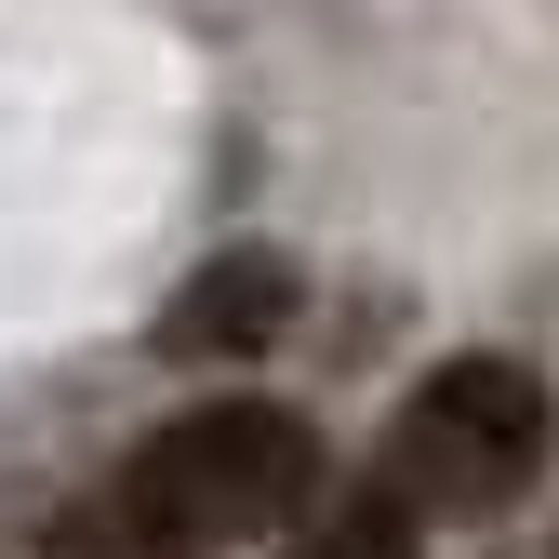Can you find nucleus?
Instances as JSON below:
<instances>
[{
    "mask_svg": "<svg viewBox=\"0 0 559 559\" xmlns=\"http://www.w3.org/2000/svg\"><path fill=\"white\" fill-rule=\"evenodd\" d=\"M294 307H307L294 253H214V266L174 280V307H160V360H253V346L294 333Z\"/></svg>",
    "mask_w": 559,
    "mask_h": 559,
    "instance_id": "7ed1b4c3",
    "label": "nucleus"
},
{
    "mask_svg": "<svg viewBox=\"0 0 559 559\" xmlns=\"http://www.w3.org/2000/svg\"><path fill=\"white\" fill-rule=\"evenodd\" d=\"M546 453H559V400H546V373L507 360V346H466V360H440L427 386L386 413L373 479H386L413 520H493V507L533 493Z\"/></svg>",
    "mask_w": 559,
    "mask_h": 559,
    "instance_id": "f03ea898",
    "label": "nucleus"
},
{
    "mask_svg": "<svg viewBox=\"0 0 559 559\" xmlns=\"http://www.w3.org/2000/svg\"><path fill=\"white\" fill-rule=\"evenodd\" d=\"M40 559H200V546H174V533H160V520L107 479V493H81V507L40 533Z\"/></svg>",
    "mask_w": 559,
    "mask_h": 559,
    "instance_id": "39448f33",
    "label": "nucleus"
},
{
    "mask_svg": "<svg viewBox=\"0 0 559 559\" xmlns=\"http://www.w3.org/2000/svg\"><path fill=\"white\" fill-rule=\"evenodd\" d=\"M120 493L147 507L174 546L227 559V546H266V533H294V520L333 493V479H320V440H307V413H280V400H200V413H174L160 440H133Z\"/></svg>",
    "mask_w": 559,
    "mask_h": 559,
    "instance_id": "f257e3e1",
    "label": "nucleus"
},
{
    "mask_svg": "<svg viewBox=\"0 0 559 559\" xmlns=\"http://www.w3.org/2000/svg\"><path fill=\"white\" fill-rule=\"evenodd\" d=\"M413 546H427V520H413L386 479H333V493L280 533V559H413Z\"/></svg>",
    "mask_w": 559,
    "mask_h": 559,
    "instance_id": "20e7f679",
    "label": "nucleus"
}]
</instances>
